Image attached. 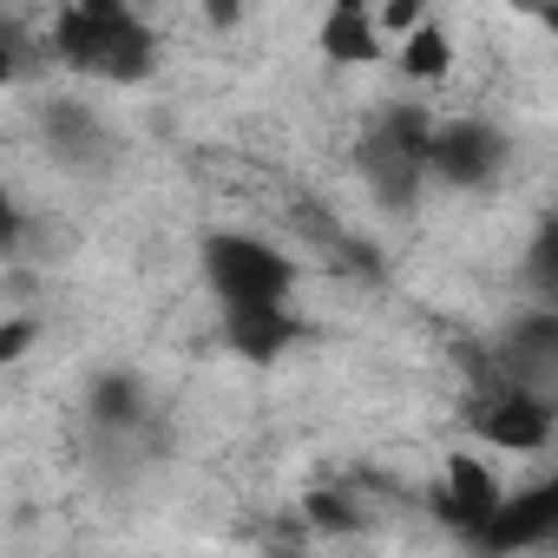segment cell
I'll use <instances>...</instances> for the list:
<instances>
[{"label": "cell", "mask_w": 558, "mask_h": 558, "mask_svg": "<svg viewBox=\"0 0 558 558\" xmlns=\"http://www.w3.org/2000/svg\"><path fill=\"white\" fill-rule=\"evenodd\" d=\"M499 473L486 466V460H473V453H447V486H440V499H434V512L453 525V532H466V538H480L493 519H499Z\"/></svg>", "instance_id": "6"}, {"label": "cell", "mask_w": 558, "mask_h": 558, "mask_svg": "<svg viewBox=\"0 0 558 558\" xmlns=\"http://www.w3.org/2000/svg\"><path fill=\"white\" fill-rule=\"evenodd\" d=\"M499 165H506V138H499L486 119H447V125L434 132V158H427V171H434L440 184L473 191V184H493Z\"/></svg>", "instance_id": "3"}, {"label": "cell", "mask_w": 558, "mask_h": 558, "mask_svg": "<svg viewBox=\"0 0 558 558\" xmlns=\"http://www.w3.org/2000/svg\"><path fill=\"white\" fill-rule=\"evenodd\" d=\"M499 453H538L545 440H551V427H558V414H551V401L538 395V388H506V395H493L486 408H480V421H473Z\"/></svg>", "instance_id": "5"}, {"label": "cell", "mask_w": 558, "mask_h": 558, "mask_svg": "<svg viewBox=\"0 0 558 558\" xmlns=\"http://www.w3.org/2000/svg\"><path fill=\"white\" fill-rule=\"evenodd\" d=\"M303 519H310V532H323V538H349V532L362 525V512L349 506V493H329V486H316V493L303 499Z\"/></svg>", "instance_id": "14"}, {"label": "cell", "mask_w": 558, "mask_h": 558, "mask_svg": "<svg viewBox=\"0 0 558 558\" xmlns=\"http://www.w3.org/2000/svg\"><path fill=\"white\" fill-rule=\"evenodd\" d=\"M545 310H558V290H551V296H545Z\"/></svg>", "instance_id": "20"}, {"label": "cell", "mask_w": 558, "mask_h": 558, "mask_svg": "<svg viewBox=\"0 0 558 558\" xmlns=\"http://www.w3.org/2000/svg\"><path fill=\"white\" fill-rule=\"evenodd\" d=\"M47 138H53L60 158H73V165H86V158L106 151V132H99V119H93L80 99H53V106H47Z\"/></svg>", "instance_id": "11"}, {"label": "cell", "mask_w": 558, "mask_h": 558, "mask_svg": "<svg viewBox=\"0 0 558 558\" xmlns=\"http://www.w3.org/2000/svg\"><path fill=\"white\" fill-rule=\"evenodd\" d=\"M362 171H368V184H375V197L388 210H408L421 197V178H427V165H414L408 151H395L381 132H368V145H362Z\"/></svg>", "instance_id": "9"}, {"label": "cell", "mask_w": 558, "mask_h": 558, "mask_svg": "<svg viewBox=\"0 0 558 558\" xmlns=\"http://www.w3.org/2000/svg\"><path fill=\"white\" fill-rule=\"evenodd\" d=\"M545 27H551V34H558V8H551V14H545Z\"/></svg>", "instance_id": "19"}, {"label": "cell", "mask_w": 558, "mask_h": 558, "mask_svg": "<svg viewBox=\"0 0 558 558\" xmlns=\"http://www.w3.org/2000/svg\"><path fill=\"white\" fill-rule=\"evenodd\" d=\"M93 421L99 427H138L145 421V388L132 375H99L93 381Z\"/></svg>", "instance_id": "13"}, {"label": "cell", "mask_w": 558, "mask_h": 558, "mask_svg": "<svg viewBox=\"0 0 558 558\" xmlns=\"http://www.w3.org/2000/svg\"><path fill=\"white\" fill-rule=\"evenodd\" d=\"M551 538H558V480H538V486H525L519 499H506L499 519H493L473 545L493 551V558H512V551H538V545H551Z\"/></svg>", "instance_id": "4"}, {"label": "cell", "mask_w": 558, "mask_h": 558, "mask_svg": "<svg viewBox=\"0 0 558 558\" xmlns=\"http://www.w3.org/2000/svg\"><path fill=\"white\" fill-rule=\"evenodd\" d=\"M525 283H532L538 296L558 290V217H545L538 236H532V250H525Z\"/></svg>", "instance_id": "15"}, {"label": "cell", "mask_w": 558, "mask_h": 558, "mask_svg": "<svg viewBox=\"0 0 558 558\" xmlns=\"http://www.w3.org/2000/svg\"><path fill=\"white\" fill-rule=\"evenodd\" d=\"M27 349H34V323H27V316H14L8 329H0V368H14Z\"/></svg>", "instance_id": "17"}, {"label": "cell", "mask_w": 558, "mask_h": 558, "mask_svg": "<svg viewBox=\"0 0 558 558\" xmlns=\"http://www.w3.org/2000/svg\"><path fill=\"white\" fill-rule=\"evenodd\" d=\"M316 47H323L336 66H375V60H381V27H375V14H368V8L342 0V8H329V14H323Z\"/></svg>", "instance_id": "8"}, {"label": "cell", "mask_w": 558, "mask_h": 558, "mask_svg": "<svg viewBox=\"0 0 558 558\" xmlns=\"http://www.w3.org/2000/svg\"><path fill=\"white\" fill-rule=\"evenodd\" d=\"M401 73H408V80H427V86L453 73V40H447V27H440V21H427L421 34H408V40H401Z\"/></svg>", "instance_id": "12"}, {"label": "cell", "mask_w": 558, "mask_h": 558, "mask_svg": "<svg viewBox=\"0 0 558 558\" xmlns=\"http://www.w3.org/2000/svg\"><path fill=\"white\" fill-rule=\"evenodd\" d=\"M303 336H310V323L290 316V303H283V310H236V316H223V342H230L243 362H256V368L283 362Z\"/></svg>", "instance_id": "7"}, {"label": "cell", "mask_w": 558, "mask_h": 558, "mask_svg": "<svg viewBox=\"0 0 558 558\" xmlns=\"http://www.w3.org/2000/svg\"><path fill=\"white\" fill-rule=\"evenodd\" d=\"M506 362L525 368V375H558V310L519 316L512 336H506Z\"/></svg>", "instance_id": "10"}, {"label": "cell", "mask_w": 558, "mask_h": 558, "mask_svg": "<svg viewBox=\"0 0 558 558\" xmlns=\"http://www.w3.org/2000/svg\"><path fill=\"white\" fill-rule=\"evenodd\" d=\"M204 276H210L223 316H236V310H283L290 290H296V263L283 250L256 243V236H236V230H217L204 243Z\"/></svg>", "instance_id": "2"}, {"label": "cell", "mask_w": 558, "mask_h": 558, "mask_svg": "<svg viewBox=\"0 0 558 558\" xmlns=\"http://www.w3.org/2000/svg\"><path fill=\"white\" fill-rule=\"evenodd\" d=\"M375 27H381V34H401V40H408V34H421V27H427V14L414 8V0H388V8L375 14Z\"/></svg>", "instance_id": "16"}, {"label": "cell", "mask_w": 558, "mask_h": 558, "mask_svg": "<svg viewBox=\"0 0 558 558\" xmlns=\"http://www.w3.org/2000/svg\"><path fill=\"white\" fill-rule=\"evenodd\" d=\"M263 558H310V538H276Z\"/></svg>", "instance_id": "18"}, {"label": "cell", "mask_w": 558, "mask_h": 558, "mask_svg": "<svg viewBox=\"0 0 558 558\" xmlns=\"http://www.w3.org/2000/svg\"><path fill=\"white\" fill-rule=\"evenodd\" d=\"M53 60L106 86H138L158 66V34L125 0H73L53 14Z\"/></svg>", "instance_id": "1"}]
</instances>
